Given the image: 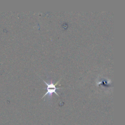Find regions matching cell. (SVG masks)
Wrapping results in <instances>:
<instances>
[{"label":"cell","instance_id":"obj_1","mask_svg":"<svg viewBox=\"0 0 125 125\" xmlns=\"http://www.w3.org/2000/svg\"><path fill=\"white\" fill-rule=\"evenodd\" d=\"M61 79H60L59 81H58V82H57L56 83H55V84H54V83H50V84H48V83H47L45 81H44V80H43V81L44 82V83H45L46 84V85H47V87L44 88V89H47V92H46V93L42 96V98H43L45 96H46V95H48V94H49L50 96H51V95H52V93H55V94H56L57 95H58V96H59V94H57V93L56 92V90L57 89H59L62 88V87L57 88V87H56V85H57V84H58V83L60 82V81L61 80Z\"/></svg>","mask_w":125,"mask_h":125}]
</instances>
